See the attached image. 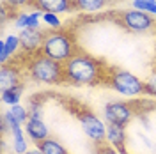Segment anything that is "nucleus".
<instances>
[{
  "label": "nucleus",
  "instance_id": "nucleus-1",
  "mask_svg": "<svg viewBox=\"0 0 156 154\" xmlns=\"http://www.w3.org/2000/svg\"><path fill=\"white\" fill-rule=\"evenodd\" d=\"M110 68L105 66V62L101 58H96L89 55L85 51L78 50L75 57L69 58L64 64V80L66 83L76 87H90V85H99V83H107Z\"/></svg>",
  "mask_w": 156,
  "mask_h": 154
},
{
  "label": "nucleus",
  "instance_id": "nucleus-2",
  "mask_svg": "<svg viewBox=\"0 0 156 154\" xmlns=\"http://www.w3.org/2000/svg\"><path fill=\"white\" fill-rule=\"evenodd\" d=\"M25 76L32 80V82H36V83H44V85L66 83V80H64V64L44 57L41 51L36 53V55L27 57Z\"/></svg>",
  "mask_w": 156,
  "mask_h": 154
},
{
  "label": "nucleus",
  "instance_id": "nucleus-3",
  "mask_svg": "<svg viewBox=\"0 0 156 154\" xmlns=\"http://www.w3.org/2000/svg\"><path fill=\"white\" fill-rule=\"evenodd\" d=\"M76 51H78V46L73 32L62 30V29L44 32L43 46H41V53L44 57L51 58L55 62H60V64H66L69 58L75 57Z\"/></svg>",
  "mask_w": 156,
  "mask_h": 154
},
{
  "label": "nucleus",
  "instance_id": "nucleus-4",
  "mask_svg": "<svg viewBox=\"0 0 156 154\" xmlns=\"http://www.w3.org/2000/svg\"><path fill=\"white\" fill-rule=\"evenodd\" d=\"M108 87H112L117 94L126 97H135L146 92V85L144 80H140L138 76H135L133 73H129L126 69L119 68H110L107 80Z\"/></svg>",
  "mask_w": 156,
  "mask_h": 154
},
{
  "label": "nucleus",
  "instance_id": "nucleus-5",
  "mask_svg": "<svg viewBox=\"0 0 156 154\" xmlns=\"http://www.w3.org/2000/svg\"><path fill=\"white\" fill-rule=\"evenodd\" d=\"M119 25L124 27L126 30L133 32V34H146V32H151V30L156 29V19L154 16L147 14V12H142L138 9H126L119 12Z\"/></svg>",
  "mask_w": 156,
  "mask_h": 154
},
{
  "label": "nucleus",
  "instance_id": "nucleus-6",
  "mask_svg": "<svg viewBox=\"0 0 156 154\" xmlns=\"http://www.w3.org/2000/svg\"><path fill=\"white\" fill-rule=\"evenodd\" d=\"M76 117L80 121V126L83 129V133L94 142L96 145L107 144V126L99 117L90 112V110H80L76 112Z\"/></svg>",
  "mask_w": 156,
  "mask_h": 154
},
{
  "label": "nucleus",
  "instance_id": "nucleus-7",
  "mask_svg": "<svg viewBox=\"0 0 156 154\" xmlns=\"http://www.w3.org/2000/svg\"><path fill=\"white\" fill-rule=\"evenodd\" d=\"M135 114V105L126 103V101H108L103 108V117H105L107 124H117L122 128H126L131 122Z\"/></svg>",
  "mask_w": 156,
  "mask_h": 154
},
{
  "label": "nucleus",
  "instance_id": "nucleus-8",
  "mask_svg": "<svg viewBox=\"0 0 156 154\" xmlns=\"http://www.w3.org/2000/svg\"><path fill=\"white\" fill-rule=\"evenodd\" d=\"M30 119V114H29V108L23 105H14L11 106L9 110L4 112L2 115V131L5 133L7 129H12L16 126H25V122Z\"/></svg>",
  "mask_w": 156,
  "mask_h": 154
},
{
  "label": "nucleus",
  "instance_id": "nucleus-9",
  "mask_svg": "<svg viewBox=\"0 0 156 154\" xmlns=\"http://www.w3.org/2000/svg\"><path fill=\"white\" fill-rule=\"evenodd\" d=\"M43 39H44V32H41V30H32V29L20 30L21 50H23V53H25L27 57H29V55H36V53L41 51Z\"/></svg>",
  "mask_w": 156,
  "mask_h": 154
},
{
  "label": "nucleus",
  "instance_id": "nucleus-10",
  "mask_svg": "<svg viewBox=\"0 0 156 154\" xmlns=\"http://www.w3.org/2000/svg\"><path fill=\"white\" fill-rule=\"evenodd\" d=\"M25 78V71H21L20 68L12 66V64H4L0 69V89H14V87L25 85L23 83Z\"/></svg>",
  "mask_w": 156,
  "mask_h": 154
},
{
  "label": "nucleus",
  "instance_id": "nucleus-11",
  "mask_svg": "<svg viewBox=\"0 0 156 154\" xmlns=\"http://www.w3.org/2000/svg\"><path fill=\"white\" fill-rule=\"evenodd\" d=\"M34 9L62 14V12L75 11V0H34Z\"/></svg>",
  "mask_w": 156,
  "mask_h": 154
},
{
  "label": "nucleus",
  "instance_id": "nucleus-12",
  "mask_svg": "<svg viewBox=\"0 0 156 154\" xmlns=\"http://www.w3.org/2000/svg\"><path fill=\"white\" fill-rule=\"evenodd\" d=\"M25 133L29 136L34 144H41L43 140L50 138V131H48V126L43 119H29L25 122Z\"/></svg>",
  "mask_w": 156,
  "mask_h": 154
},
{
  "label": "nucleus",
  "instance_id": "nucleus-13",
  "mask_svg": "<svg viewBox=\"0 0 156 154\" xmlns=\"http://www.w3.org/2000/svg\"><path fill=\"white\" fill-rule=\"evenodd\" d=\"M107 144L115 147L119 152H122L126 145V128L117 124H107Z\"/></svg>",
  "mask_w": 156,
  "mask_h": 154
},
{
  "label": "nucleus",
  "instance_id": "nucleus-14",
  "mask_svg": "<svg viewBox=\"0 0 156 154\" xmlns=\"http://www.w3.org/2000/svg\"><path fill=\"white\" fill-rule=\"evenodd\" d=\"M27 133L23 126H16L11 129V136H12V152L14 154H25L27 149Z\"/></svg>",
  "mask_w": 156,
  "mask_h": 154
},
{
  "label": "nucleus",
  "instance_id": "nucleus-15",
  "mask_svg": "<svg viewBox=\"0 0 156 154\" xmlns=\"http://www.w3.org/2000/svg\"><path fill=\"white\" fill-rule=\"evenodd\" d=\"M110 4V0H75V9L83 12H98L103 11Z\"/></svg>",
  "mask_w": 156,
  "mask_h": 154
},
{
  "label": "nucleus",
  "instance_id": "nucleus-16",
  "mask_svg": "<svg viewBox=\"0 0 156 154\" xmlns=\"http://www.w3.org/2000/svg\"><path fill=\"white\" fill-rule=\"evenodd\" d=\"M37 149L43 154H69L68 151H66V147L60 144L58 140L51 138V136L46 138V140H43L41 144H37Z\"/></svg>",
  "mask_w": 156,
  "mask_h": 154
},
{
  "label": "nucleus",
  "instance_id": "nucleus-17",
  "mask_svg": "<svg viewBox=\"0 0 156 154\" xmlns=\"http://www.w3.org/2000/svg\"><path fill=\"white\" fill-rule=\"evenodd\" d=\"M23 90H25V85H20V87H14V89H5V90H2V92H0V96H2V103H4V105H9V106L20 105Z\"/></svg>",
  "mask_w": 156,
  "mask_h": 154
},
{
  "label": "nucleus",
  "instance_id": "nucleus-18",
  "mask_svg": "<svg viewBox=\"0 0 156 154\" xmlns=\"http://www.w3.org/2000/svg\"><path fill=\"white\" fill-rule=\"evenodd\" d=\"M2 43L5 44V50H7L9 57H14V55L18 53V50H21L20 34H9V36H5V37H4V41H2Z\"/></svg>",
  "mask_w": 156,
  "mask_h": 154
},
{
  "label": "nucleus",
  "instance_id": "nucleus-19",
  "mask_svg": "<svg viewBox=\"0 0 156 154\" xmlns=\"http://www.w3.org/2000/svg\"><path fill=\"white\" fill-rule=\"evenodd\" d=\"M131 7L156 18V0H131Z\"/></svg>",
  "mask_w": 156,
  "mask_h": 154
},
{
  "label": "nucleus",
  "instance_id": "nucleus-20",
  "mask_svg": "<svg viewBox=\"0 0 156 154\" xmlns=\"http://www.w3.org/2000/svg\"><path fill=\"white\" fill-rule=\"evenodd\" d=\"M43 21H44L46 27H50V30H60L62 29V21H60V18H58V14L44 12V14H43Z\"/></svg>",
  "mask_w": 156,
  "mask_h": 154
},
{
  "label": "nucleus",
  "instance_id": "nucleus-21",
  "mask_svg": "<svg viewBox=\"0 0 156 154\" xmlns=\"http://www.w3.org/2000/svg\"><path fill=\"white\" fill-rule=\"evenodd\" d=\"M43 11L39 9H34L29 12V21H27V29H32V30H39L41 27V19H43Z\"/></svg>",
  "mask_w": 156,
  "mask_h": 154
},
{
  "label": "nucleus",
  "instance_id": "nucleus-22",
  "mask_svg": "<svg viewBox=\"0 0 156 154\" xmlns=\"http://www.w3.org/2000/svg\"><path fill=\"white\" fill-rule=\"evenodd\" d=\"M144 85H146V92L144 94L156 97V68L151 71V75L147 76V80H144Z\"/></svg>",
  "mask_w": 156,
  "mask_h": 154
},
{
  "label": "nucleus",
  "instance_id": "nucleus-23",
  "mask_svg": "<svg viewBox=\"0 0 156 154\" xmlns=\"http://www.w3.org/2000/svg\"><path fill=\"white\" fill-rule=\"evenodd\" d=\"M27 108H29L30 119H43V103H41V101L30 99Z\"/></svg>",
  "mask_w": 156,
  "mask_h": 154
},
{
  "label": "nucleus",
  "instance_id": "nucleus-24",
  "mask_svg": "<svg viewBox=\"0 0 156 154\" xmlns=\"http://www.w3.org/2000/svg\"><path fill=\"white\" fill-rule=\"evenodd\" d=\"M12 21H14V27H16V29L25 30L27 29V21H29V12H27V11H20V12H16L14 18H12Z\"/></svg>",
  "mask_w": 156,
  "mask_h": 154
},
{
  "label": "nucleus",
  "instance_id": "nucleus-25",
  "mask_svg": "<svg viewBox=\"0 0 156 154\" xmlns=\"http://www.w3.org/2000/svg\"><path fill=\"white\" fill-rule=\"evenodd\" d=\"M4 4H5L11 11L23 9V7H29V5L34 7V0H4Z\"/></svg>",
  "mask_w": 156,
  "mask_h": 154
},
{
  "label": "nucleus",
  "instance_id": "nucleus-26",
  "mask_svg": "<svg viewBox=\"0 0 156 154\" xmlns=\"http://www.w3.org/2000/svg\"><path fill=\"white\" fill-rule=\"evenodd\" d=\"M96 154H121V152L117 151L115 147H112V145H108V144H101V145H98Z\"/></svg>",
  "mask_w": 156,
  "mask_h": 154
},
{
  "label": "nucleus",
  "instance_id": "nucleus-27",
  "mask_svg": "<svg viewBox=\"0 0 156 154\" xmlns=\"http://www.w3.org/2000/svg\"><path fill=\"white\" fill-rule=\"evenodd\" d=\"M9 53H7V50H5V44H4V43H2V41H0V60H2V66H4V64H7V62H9Z\"/></svg>",
  "mask_w": 156,
  "mask_h": 154
},
{
  "label": "nucleus",
  "instance_id": "nucleus-28",
  "mask_svg": "<svg viewBox=\"0 0 156 154\" xmlns=\"http://www.w3.org/2000/svg\"><path fill=\"white\" fill-rule=\"evenodd\" d=\"M25 154H43V152H41L39 149H32V151H27Z\"/></svg>",
  "mask_w": 156,
  "mask_h": 154
},
{
  "label": "nucleus",
  "instance_id": "nucleus-29",
  "mask_svg": "<svg viewBox=\"0 0 156 154\" xmlns=\"http://www.w3.org/2000/svg\"><path fill=\"white\" fill-rule=\"evenodd\" d=\"M94 154H96V152H94Z\"/></svg>",
  "mask_w": 156,
  "mask_h": 154
}]
</instances>
